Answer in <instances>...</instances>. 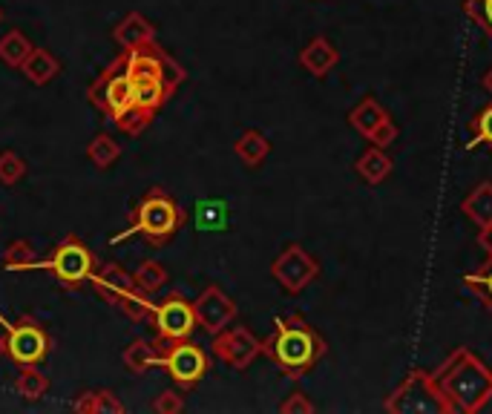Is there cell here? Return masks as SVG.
<instances>
[{
  "label": "cell",
  "mask_w": 492,
  "mask_h": 414,
  "mask_svg": "<svg viewBox=\"0 0 492 414\" xmlns=\"http://www.w3.org/2000/svg\"><path fill=\"white\" fill-rule=\"evenodd\" d=\"M354 170H358V175L371 185V187H378L383 185L389 175H391V159H389V153L378 144H369L360 155H358V162H354Z\"/></svg>",
  "instance_id": "17"
},
{
  "label": "cell",
  "mask_w": 492,
  "mask_h": 414,
  "mask_svg": "<svg viewBox=\"0 0 492 414\" xmlns=\"http://www.w3.org/2000/svg\"><path fill=\"white\" fill-rule=\"evenodd\" d=\"M6 354V337H0V357Z\"/></svg>",
  "instance_id": "42"
},
{
  "label": "cell",
  "mask_w": 492,
  "mask_h": 414,
  "mask_svg": "<svg viewBox=\"0 0 492 414\" xmlns=\"http://www.w3.org/2000/svg\"><path fill=\"white\" fill-rule=\"evenodd\" d=\"M386 118H389V110L378 101L375 95H366L358 107L348 110V124L358 130L363 138H369L371 133H375L386 122Z\"/></svg>",
  "instance_id": "18"
},
{
  "label": "cell",
  "mask_w": 492,
  "mask_h": 414,
  "mask_svg": "<svg viewBox=\"0 0 492 414\" xmlns=\"http://www.w3.org/2000/svg\"><path fill=\"white\" fill-rule=\"evenodd\" d=\"M15 386H17V394H21L24 400H41L49 391V377L44 371H37L35 366H24L21 377H17Z\"/></svg>",
  "instance_id": "30"
},
{
  "label": "cell",
  "mask_w": 492,
  "mask_h": 414,
  "mask_svg": "<svg viewBox=\"0 0 492 414\" xmlns=\"http://www.w3.org/2000/svg\"><path fill=\"white\" fill-rule=\"evenodd\" d=\"M133 98H135V107L159 112L167 104L170 92L165 90L162 81H133Z\"/></svg>",
  "instance_id": "27"
},
{
  "label": "cell",
  "mask_w": 492,
  "mask_h": 414,
  "mask_svg": "<svg viewBox=\"0 0 492 414\" xmlns=\"http://www.w3.org/2000/svg\"><path fill=\"white\" fill-rule=\"evenodd\" d=\"M118 155H122V147H118V142L112 135L107 133H98L90 147H87V159L98 167V170H107L118 162Z\"/></svg>",
  "instance_id": "26"
},
{
  "label": "cell",
  "mask_w": 492,
  "mask_h": 414,
  "mask_svg": "<svg viewBox=\"0 0 492 414\" xmlns=\"http://www.w3.org/2000/svg\"><path fill=\"white\" fill-rule=\"evenodd\" d=\"M210 348L233 371H245L262 354V340L245 325H228L225 331L213 334Z\"/></svg>",
  "instance_id": "11"
},
{
  "label": "cell",
  "mask_w": 492,
  "mask_h": 414,
  "mask_svg": "<svg viewBox=\"0 0 492 414\" xmlns=\"http://www.w3.org/2000/svg\"><path fill=\"white\" fill-rule=\"evenodd\" d=\"M481 87H484V90L489 92V98H492V67L484 72V78H481Z\"/></svg>",
  "instance_id": "41"
},
{
  "label": "cell",
  "mask_w": 492,
  "mask_h": 414,
  "mask_svg": "<svg viewBox=\"0 0 492 414\" xmlns=\"http://www.w3.org/2000/svg\"><path fill=\"white\" fill-rule=\"evenodd\" d=\"M193 311H196V323H199V328L210 334V337L225 331L236 320V303L219 285H208L199 297L193 300Z\"/></svg>",
  "instance_id": "13"
},
{
  "label": "cell",
  "mask_w": 492,
  "mask_h": 414,
  "mask_svg": "<svg viewBox=\"0 0 492 414\" xmlns=\"http://www.w3.org/2000/svg\"><path fill=\"white\" fill-rule=\"evenodd\" d=\"M398 135H401V130H398V124H395V118H386V122L375 130V133H371L369 138H366V142H371V144H378V147H391V144H395L398 142Z\"/></svg>",
  "instance_id": "37"
},
{
  "label": "cell",
  "mask_w": 492,
  "mask_h": 414,
  "mask_svg": "<svg viewBox=\"0 0 492 414\" xmlns=\"http://www.w3.org/2000/svg\"><path fill=\"white\" fill-rule=\"evenodd\" d=\"M187 219V213L176 205V199L162 190V187H153L144 199L139 202V207L133 210V225L127 233L122 236H115L112 242H122L124 236H133V233H139L144 236V242L153 245V248H162L167 245L176 233H179V228L185 225Z\"/></svg>",
  "instance_id": "3"
},
{
  "label": "cell",
  "mask_w": 492,
  "mask_h": 414,
  "mask_svg": "<svg viewBox=\"0 0 492 414\" xmlns=\"http://www.w3.org/2000/svg\"><path fill=\"white\" fill-rule=\"evenodd\" d=\"M153 411H159V414H179V411H185V398H182L179 391L167 388V391H162L159 398L153 400Z\"/></svg>",
  "instance_id": "38"
},
{
  "label": "cell",
  "mask_w": 492,
  "mask_h": 414,
  "mask_svg": "<svg viewBox=\"0 0 492 414\" xmlns=\"http://www.w3.org/2000/svg\"><path fill=\"white\" fill-rule=\"evenodd\" d=\"M320 262L317 256L308 253L300 242H291L277 260L271 262V276L277 280V285L291 293V297H297V293H303L308 285H314L320 280Z\"/></svg>",
  "instance_id": "9"
},
{
  "label": "cell",
  "mask_w": 492,
  "mask_h": 414,
  "mask_svg": "<svg viewBox=\"0 0 492 414\" xmlns=\"http://www.w3.org/2000/svg\"><path fill=\"white\" fill-rule=\"evenodd\" d=\"M32 268H47L55 273V280L64 288L78 291L87 280H92V273L98 271V260L78 236H67V239L49 253V260H35Z\"/></svg>",
  "instance_id": "5"
},
{
  "label": "cell",
  "mask_w": 492,
  "mask_h": 414,
  "mask_svg": "<svg viewBox=\"0 0 492 414\" xmlns=\"http://www.w3.org/2000/svg\"><path fill=\"white\" fill-rule=\"evenodd\" d=\"M435 383L455 406V414H478L492 400V368L469 348H455L432 371Z\"/></svg>",
  "instance_id": "2"
},
{
  "label": "cell",
  "mask_w": 492,
  "mask_h": 414,
  "mask_svg": "<svg viewBox=\"0 0 492 414\" xmlns=\"http://www.w3.org/2000/svg\"><path fill=\"white\" fill-rule=\"evenodd\" d=\"M153 115H155V112L142 110V107H135V104H133V107L124 110L122 115H115L112 122H115V127L122 130V133H127V135H139V133H144V130L150 127Z\"/></svg>",
  "instance_id": "33"
},
{
  "label": "cell",
  "mask_w": 492,
  "mask_h": 414,
  "mask_svg": "<svg viewBox=\"0 0 492 414\" xmlns=\"http://www.w3.org/2000/svg\"><path fill=\"white\" fill-rule=\"evenodd\" d=\"M225 222V207L216 205V202H202L199 205V228L208 230V228H219Z\"/></svg>",
  "instance_id": "39"
},
{
  "label": "cell",
  "mask_w": 492,
  "mask_h": 414,
  "mask_svg": "<svg viewBox=\"0 0 492 414\" xmlns=\"http://www.w3.org/2000/svg\"><path fill=\"white\" fill-rule=\"evenodd\" d=\"M280 411L283 414H311V411H317V406H314V400L308 398L303 388H294L288 398L280 403Z\"/></svg>",
  "instance_id": "36"
},
{
  "label": "cell",
  "mask_w": 492,
  "mask_h": 414,
  "mask_svg": "<svg viewBox=\"0 0 492 414\" xmlns=\"http://www.w3.org/2000/svg\"><path fill=\"white\" fill-rule=\"evenodd\" d=\"M383 409L389 414H455V406L435 383V374L423 368H412L386 398Z\"/></svg>",
  "instance_id": "4"
},
{
  "label": "cell",
  "mask_w": 492,
  "mask_h": 414,
  "mask_svg": "<svg viewBox=\"0 0 492 414\" xmlns=\"http://www.w3.org/2000/svg\"><path fill=\"white\" fill-rule=\"evenodd\" d=\"M112 37H115L118 47L130 52V49H139V47H144V44H153V41H155V27L147 21L144 15L130 12L124 21L115 27Z\"/></svg>",
  "instance_id": "16"
},
{
  "label": "cell",
  "mask_w": 492,
  "mask_h": 414,
  "mask_svg": "<svg viewBox=\"0 0 492 414\" xmlns=\"http://www.w3.org/2000/svg\"><path fill=\"white\" fill-rule=\"evenodd\" d=\"M0 323L9 328L6 354L17 366H37L47 360L52 343H49V334L41 328V323L32 317H24L21 323H6L0 317Z\"/></svg>",
  "instance_id": "10"
},
{
  "label": "cell",
  "mask_w": 492,
  "mask_h": 414,
  "mask_svg": "<svg viewBox=\"0 0 492 414\" xmlns=\"http://www.w3.org/2000/svg\"><path fill=\"white\" fill-rule=\"evenodd\" d=\"M326 340L303 313H288L273 323L271 337L262 340V354L280 368L285 380L300 383L326 357Z\"/></svg>",
  "instance_id": "1"
},
{
  "label": "cell",
  "mask_w": 492,
  "mask_h": 414,
  "mask_svg": "<svg viewBox=\"0 0 492 414\" xmlns=\"http://www.w3.org/2000/svg\"><path fill=\"white\" fill-rule=\"evenodd\" d=\"M127 52V49H124ZM127 78L130 81H162L165 90L173 95L176 90H179L185 84V67L182 64H176L173 58L159 47V44H144L139 49H130L127 52Z\"/></svg>",
  "instance_id": "7"
},
{
  "label": "cell",
  "mask_w": 492,
  "mask_h": 414,
  "mask_svg": "<svg viewBox=\"0 0 492 414\" xmlns=\"http://www.w3.org/2000/svg\"><path fill=\"white\" fill-rule=\"evenodd\" d=\"M478 245L484 248V253H492V225L478 230Z\"/></svg>",
  "instance_id": "40"
},
{
  "label": "cell",
  "mask_w": 492,
  "mask_h": 414,
  "mask_svg": "<svg viewBox=\"0 0 492 414\" xmlns=\"http://www.w3.org/2000/svg\"><path fill=\"white\" fill-rule=\"evenodd\" d=\"M233 150H236V155H240V162L253 170L271 155V142H268V135L260 133V130H245L240 138H236Z\"/></svg>",
  "instance_id": "20"
},
{
  "label": "cell",
  "mask_w": 492,
  "mask_h": 414,
  "mask_svg": "<svg viewBox=\"0 0 492 414\" xmlns=\"http://www.w3.org/2000/svg\"><path fill=\"white\" fill-rule=\"evenodd\" d=\"M478 147H489L492 150V101L469 118L466 150H478Z\"/></svg>",
  "instance_id": "28"
},
{
  "label": "cell",
  "mask_w": 492,
  "mask_h": 414,
  "mask_svg": "<svg viewBox=\"0 0 492 414\" xmlns=\"http://www.w3.org/2000/svg\"><path fill=\"white\" fill-rule=\"evenodd\" d=\"M153 308H155V303L150 300V293H144L139 285H135L133 291H127V293H124V300L118 303V311H122L124 317H130L133 323H144V320H150V317H153Z\"/></svg>",
  "instance_id": "29"
},
{
  "label": "cell",
  "mask_w": 492,
  "mask_h": 414,
  "mask_svg": "<svg viewBox=\"0 0 492 414\" xmlns=\"http://www.w3.org/2000/svg\"><path fill=\"white\" fill-rule=\"evenodd\" d=\"M78 414H124V403L115 398L112 391L98 388V391H84L75 400Z\"/></svg>",
  "instance_id": "23"
},
{
  "label": "cell",
  "mask_w": 492,
  "mask_h": 414,
  "mask_svg": "<svg viewBox=\"0 0 492 414\" xmlns=\"http://www.w3.org/2000/svg\"><path fill=\"white\" fill-rule=\"evenodd\" d=\"M32 49H35L32 41L21 29H12V32H6L4 37H0V61H4L6 67L21 69Z\"/></svg>",
  "instance_id": "25"
},
{
  "label": "cell",
  "mask_w": 492,
  "mask_h": 414,
  "mask_svg": "<svg viewBox=\"0 0 492 414\" xmlns=\"http://www.w3.org/2000/svg\"><path fill=\"white\" fill-rule=\"evenodd\" d=\"M464 288L469 293H476V300L484 305V311L492 313V253H487V260L476 271L464 273Z\"/></svg>",
  "instance_id": "22"
},
{
  "label": "cell",
  "mask_w": 492,
  "mask_h": 414,
  "mask_svg": "<svg viewBox=\"0 0 492 414\" xmlns=\"http://www.w3.org/2000/svg\"><path fill=\"white\" fill-rule=\"evenodd\" d=\"M35 248L29 239H15L6 250H4V268L6 271H29L35 265Z\"/></svg>",
  "instance_id": "32"
},
{
  "label": "cell",
  "mask_w": 492,
  "mask_h": 414,
  "mask_svg": "<svg viewBox=\"0 0 492 414\" xmlns=\"http://www.w3.org/2000/svg\"><path fill=\"white\" fill-rule=\"evenodd\" d=\"M461 210L478 230L492 225V182H481L476 190H472L461 202Z\"/></svg>",
  "instance_id": "19"
},
{
  "label": "cell",
  "mask_w": 492,
  "mask_h": 414,
  "mask_svg": "<svg viewBox=\"0 0 492 414\" xmlns=\"http://www.w3.org/2000/svg\"><path fill=\"white\" fill-rule=\"evenodd\" d=\"M159 345V366L170 374V380L182 391H190L202 383V377L210 371V360L202 345L190 340H155Z\"/></svg>",
  "instance_id": "6"
},
{
  "label": "cell",
  "mask_w": 492,
  "mask_h": 414,
  "mask_svg": "<svg viewBox=\"0 0 492 414\" xmlns=\"http://www.w3.org/2000/svg\"><path fill=\"white\" fill-rule=\"evenodd\" d=\"M24 75L29 78L32 84H37V87H44V84H49L52 78L61 72V64H58V58L49 52V49H41V47H35L32 52H29V58L24 61Z\"/></svg>",
  "instance_id": "21"
},
{
  "label": "cell",
  "mask_w": 492,
  "mask_h": 414,
  "mask_svg": "<svg viewBox=\"0 0 492 414\" xmlns=\"http://www.w3.org/2000/svg\"><path fill=\"white\" fill-rule=\"evenodd\" d=\"M27 175V162L15 150L0 153V182L6 187H15Z\"/></svg>",
  "instance_id": "34"
},
{
  "label": "cell",
  "mask_w": 492,
  "mask_h": 414,
  "mask_svg": "<svg viewBox=\"0 0 492 414\" xmlns=\"http://www.w3.org/2000/svg\"><path fill=\"white\" fill-rule=\"evenodd\" d=\"M135 285H139L144 293H155L159 288L167 285V268L155 260H144L139 265V271H135Z\"/></svg>",
  "instance_id": "31"
},
{
  "label": "cell",
  "mask_w": 492,
  "mask_h": 414,
  "mask_svg": "<svg viewBox=\"0 0 492 414\" xmlns=\"http://www.w3.org/2000/svg\"><path fill=\"white\" fill-rule=\"evenodd\" d=\"M150 323L162 340H190L193 331L199 328L193 303L185 300L182 293H170L162 303H155Z\"/></svg>",
  "instance_id": "12"
},
{
  "label": "cell",
  "mask_w": 492,
  "mask_h": 414,
  "mask_svg": "<svg viewBox=\"0 0 492 414\" xmlns=\"http://www.w3.org/2000/svg\"><path fill=\"white\" fill-rule=\"evenodd\" d=\"M300 67L314 75V78H326L334 67L340 64V49L334 47L326 35H317V37H311V41L300 49Z\"/></svg>",
  "instance_id": "15"
},
{
  "label": "cell",
  "mask_w": 492,
  "mask_h": 414,
  "mask_svg": "<svg viewBox=\"0 0 492 414\" xmlns=\"http://www.w3.org/2000/svg\"><path fill=\"white\" fill-rule=\"evenodd\" d=\"M461 6L469 21H476V27H481V32L492 41V0H464Z\"/></svg>",
  "instance_id": "35"
},
{
  "label": "cell",
  "mask_w": 492,
  "mask_h": 414,
  "mask_svg": "<svg viewBox=\"0 0 492 414\" xmlns=\"http://www.w3.org/2000/svg\"><path fill=\"white\" fill-rule=\"evenodd\" d=\"M127 52H122L115 58V61L102 72V78L87 90V98H90V104H95L98 110H102L104 115L115 118V115H122L124 110H130L135 104V98H133V81L127 78Z\"/></svg>",
  "instance_id": "8"
},
{
  "label": "cell",
  "mask_w": 492,
  "mask_h": 414,
  "mask_svg": "<svg viewBox=\"0 0 492 414\" xmlns=\"http://www.w3.org/2000/svg\"><path fill=\"white\" fill-rule=\"evenodd\" d=\"M92 288L98 291V297H104L112 308H118L124 293L135 288V276L127 273L118 262H107L92 273Z\"/></svg>",
  "instance_id": "14"
},
{
  "label": "cell",
  "mask_w": 492,
  "mask_h": 414,
  "mask_svg": "<svg viewBox=\"0 0 492 414\" xmlns=\"http://www.w3.org/2000/svg\"><path fill=\"white\" fill-rule=\"evenodd\" d=\"M0 21H4V9H0Z\"/></svg>",
  "instance_id": "43"
},
{
  "label": "cell",
  "mask_w": 492,
  "mask_h": 414,
  "mask_svg": "<svg viewBox=\"0 0 492 414\" xmlns=\"http://www.w3.org/2000/svg\"><path fill=\"white\" fill-rule=\"evenodd\" d=\"M122 360H124L130 374H144L150 366H159V345L150 343V340H133L124 348Z\"/></svg>",
  "instance_id": "24"
}]
</instances>
